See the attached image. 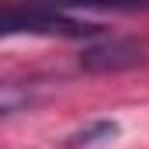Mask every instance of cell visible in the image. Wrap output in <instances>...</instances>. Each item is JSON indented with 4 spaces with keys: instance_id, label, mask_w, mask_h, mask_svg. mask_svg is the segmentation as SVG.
Here are the masks:
<instances>
[{
    "instance_id": "cell-1",
    "label": "cell",
    "mask_w": 149,
    "mask_h": 149,
    "mask_svg": "<svg viewBox=\"0 0 149 149\" xmlns=\"http://www.w3.org/2000/svg\"><path fill=\"white\" fill-rule=\"evenodd\" d=\"M101 24L80 21L73 14L52 7H24V3H0V38L10 35H59V38H90L101 35Z\"/></svg>"
},
{
    "instance_id": "cell-2",
    "label": "cell",
    "mask_w": 149,
    "mask_h": 149,
    "mask_svg": "<svg viewBox=\"0 0 149 149\" xmlns=\"http://www.w3.org/2000/svg\"><path fill=\"white\" fill-rule=\"evenodd\" d=\"M146 63H149V38L135 35L101 38L94 45H83L80 52V66L87 73H121V70H135Z\"/></svg>"
},
{
    "instance_id": "cell-3",
    "label": "cell",
    "mask_w": 149,
    "mask_h": 149,
    "mask_svg": "<svg viewBox=\"0 0 149 149\" xmlns=\"http://www.w3.org/2000/svg\"><path fill=\"white\" fill-rule=\"evenodd\" d=\"M31 101H35V94H31L28 83H21V80H0V118H10V114L24 111Z\"/></svg>"
},
{
    "instance_id": "cell-4",
    "label": "cell",
    "mask_w": 149,
    "mask_h": 149,
    "mask_svg": "<svg viewBox=\"0 0 149 149\" xmlns=\"http://www.w3.org/2000/svg\"><path fill=\"white\" fill-rule=\"evenodd\" d=\"M114 135H118V125H114V121H94V125L73 132V135L66 139V146H97V142H108Z\"/></svg>"
}]
</instances>
